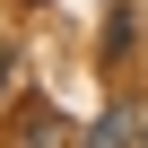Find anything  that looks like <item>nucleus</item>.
<instances>
[{"instance_id":"nucleus-2","label":"nucleus","mask_w":148,"mask_h":148,"mask_svg":"<svg viewBox=\"0 0 148 148\" xmlns=\"http://www.w3.org/2000/svg\"><path fill=\"white\" fill-rule=\"evenodd\" d=\"M122 139H131V122H122V105H113V113H105V122L87 131V148H122Z\"/></svg>"},{"instance_id":"nucleus-1","label":"nucleus","mask_w":148,"mask_h":148,"mask_svg":"<svg viewBox=\"0 0 148 148\" xmlns=\"http://www.w3.org/2000/svg\"><path fill=\"white\" fill-rule=\"evenodd\" d=\"M122 52H131V9H113V18H105V61H122Z\"/></svg>"},{"instance_id":"nucleus-3","label":"nucleus","mask_w":148,"mask_h":148,"mask_svg":"<svg viewBox=\"0 0 148 148\" xmlns=\"http://www.w3.org/2000/svg\"><path fill=\"white\" fill-rule=\"evenodd\" d=\"M35 9H44V0H35Z\"/></svg>"}]
</instances>
